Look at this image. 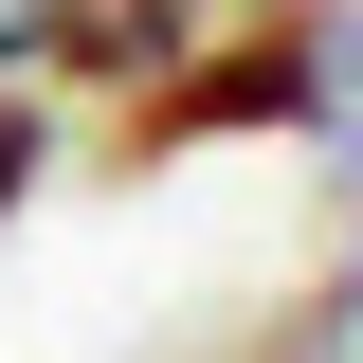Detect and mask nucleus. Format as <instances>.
Returning <instances> with one entry per match:
<instances>
[{
    "mask_svg": "<svg viewBox=\"0 0 363 363\" xmlns=\"http://www.w3.org/2000/svg\"><path fill=\"white\" fill-rule=\"evenodd\" d=\"M327 109V37L309 18H236V37H182L164 73L128 91V182L182 164V145H255V128H309Z\"/></svg>",
    "mask_w": 363,
    "mask_h": 363,
    "instance_id": "obj_1",
    "label": "nucleus"
},
{
    "mask_svg": "<svg viewBox=\"0 0 363 363\" xmlns=\"http://www.w3.org/2000/svg\"><path fill=\"white\" fill-rule=\"evenodd\" d=\"M182 37H218V0H55L37 73H73V91H145Z\"/></svg>",
    "mask_w": 363,
    "mask_h": 363,
    "instance_id": "obj_2",
    "label": "nucleus"
},
{
    "mask_svg": "<svg viewBox=\"0 0 363 363\" xmlns=\"http://www.w3.org/2000/svg\"><path fill=\"white\" fill-rule=\"evenodd\" d=\"M18 200H37V109L0 91V218H18Z\"/></svg>",
    "mask_w": 363,
    "mask_h": 363,
    "instance_id": "obj_3",
    "label": "nucleus"
},
{
    "mask_svg": "<svg viewBox=\"0 0 363 363\" xmlns=\"http://www.w3.org/2000/svg\"><path fill=\"white\" fill-rule=\"evenodd\" d=\"M37 37H55V0H0V73H37Z\"/></svg>",
    "mask_w": 363,
    "mask_h": 363,
    "instance_id": "obj_4",
    "label": "nucleus"
}]
</instances>
